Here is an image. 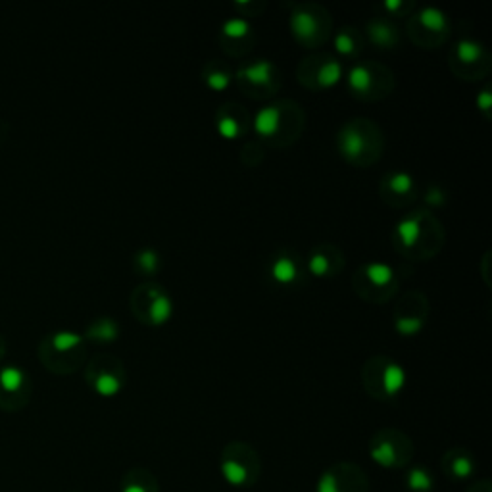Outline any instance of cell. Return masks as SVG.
<instances>
[{"mask_svg":"<svg viewBox=\"0 0 492 492\" xmlns=\"http://www.w3.org/2000/svg\"><path fill=\"white\" fill-rule=\"evenodd\" d=\"M315 492H369V477L360 465L341 462L320 475Z\"/></svg>","mask_w":492,"mask_h":492,"instance_id":"obj_3","label":"cell"},{"mask_svg":"<svg viewBox=\"0 0 492 492\" xmlns=\"http://www.w3.org/2000/svg\"><path fill=\"white\" fill-rule=\"evenodd\" d=\"M229 81H231V77L226 71H212L206 76V83L212 90H226L229 87Z\"/></svg>","mask_w":492,"mask_h":492,"instance_id":"obj_31","label":"cell"},{"mask_svg":"<svg viewBox=\"0 0 492 492\" xmlns=\"http://www.w3.org/2000/svg\"><path fill=\"white\" fill-rule=\"evenodd\" d=\"M406 379L408 377H406V371H404L402 365L389 363L383 369V375H381V389H383L385 397L394 398L397 394H400L404 387H406Z\"/></svg>","mask_w":492,"mask_h":492,"instance_id":"obj_8","label":"cell"},{"mask_svg":"<svg viewBox=\"0 0 492 492\" xmlns=\"http://www.w3.org/2000/svg\"><path fill=\"white\" fill-rule=\"evenodd\" d=\"M369 35H371L373 42L379 45V47H392V45L397 42L394 29L390 28L389 23H385V21H373V23H369Z\"/></svg>","mask_w":492,"mask_h":492,"instance_id":"obj_15","label":"cell"},{"mask_svg":"<svg viewBox=\"0 0 492 492\" xmlns=\"http://www.w3.org/2000/svg\"><path fill=\"white\" fill-rule=\"evenodd\" d=\"M423 327V322L419 317H400L397 322V331L400 335H416Z\"/></svg>","mask_w":492,"mask_h":492,"instance_id":"obj_29","label":"cell"},{"mask_svg":"<svg viewBox=\"0 0 492 492\" xmlns=\"http://www.w3.org/2000/svg\"><path fill=\"white\" fill-rule=\"evenodd\" d=\"M218 131H219V135H221V137L233 141V139H237L240 135L239 122H237V119H235V117H231V116L219 117Z\"/></svg>","mask_w":492,"mask_h":492,"instance_id":"obj_26","label":"cell"},{"mask_svg":"<svg viewBox=\"0 0 492 492\" xmlns=\"http://www.w3.org/2000/svg\"><path fill=\"white\" fill-rule=\"evenodd\" d=\"M271 277H274L279 285H291L296 277H298V267L288 256H279L277 260L271 264Z\"/></svg>","mask_w":492,"mask_h":492,"instance_id":"obj_11","label":"cell"},{"mask_svg":"<svg viewBox=\"0 0 492 492\" xmlns=\"http://www.w3.org/2000/svg\"><path fill=\"white\" fill-rule=\"evenodd\" d=\"M310 271L315 275V277H325L329 274V258L323 252L312 254L310 258Z\"/></svg>","mask_w":492,"mask_h":492,"instance_id":"obj_30","label":"cell"},{"mask_svg":"<svg viewBox=\"0 0 492 492\" xmlns=\"http://www.w3.org/2000/svg\"><path fill=\"white\" fill-rule=\"evenodd\" d=\"M151 298V322L154 323V325H164L171 317L173 304H171L170 298L162 293H152Z\"/></svg>","mask_w":492,"mask_h":492,"instance_id":"obj_12","label":"cell"},{"mask_svg":"<svg viewBox=\"0 0 492 492\" xmlns=\"http://www.w3.org/2000/svg\"><path fill=\"white\" fill-rule=\"evenodd\" d=\"M348 85L356 93H365L371 87V71L365 66H354L348 71Z\"/></svg>","mask_w":492,"mask_h":492,"instance_id":"obj_21","label":"cell"},{"mask_svg":"<svg viewBox=\"0 0 492 492\" xmlns=\"http://www.w3.org/2000/svg\"><path fill=\"white\" fill-rule=\"evenodd\" d=\"M397 233L406 246H414L421 239V221L419 218H406L397 226Z\"/></svg>","mask_w":492,"mask_h":492,"instance_id":"obj_14","label":"cell"},{"mask_svg":"<svg viewBox=\"0 0 492 492\" xmlns=\"http://www.w3.org/2000/svg\"><path fill=\"white\" fill-rule=\"evenodd\" d=\"M404 485L408 492H433L435 491V475L425 465H411L406 472Z\"/></svg>","mask_w":492,"mask_h":492,"instance_id":"obj_6","label":"cell"},{"mask_svg":"<svg viewBox=\"0 0 492 492\" xmlns=\"http://www.w3.org/2000/svg\"><path fill=\"white\" fill-rule=\"evenodd\" d=\"M291 28L298 39H312L317 31V20L306 10H298L291 16Z\"/></svg>","mask_w":492,"mask_h":492,"instance_id":"obj_10","label":"cell"},{"mask_svg":"<svg viewBox=\"0 0 492 492\" xmlns=\"http://www.w3.org/2000/svg\"><path fill=\"white\" fill-rule=\"evenodd\" d=\"M90 335H95L96 339H100V341H116L117 325L112 322V320H104V322L98 323V325L90 331Z\"/></svg>","mask_w":492,"mask_h":492,"instance_id":"obj_27","label":"cell"},{"mask_svg":"<svg viewBox=\"0 0 492 492\" xmlns=\"http://www.w3.org/2000/svg\"><path fill=\"white\" fill-rule=\"evenodd\" d=\"M335 48L339 54H352V52H354V41H352V37L346 33H339L335 37Z\"/></svg>","mask_w":492,"mask_h":492,"instance_id":"obj_32","label":"cell"},{"mask_svg":"<svg viewBox=\"0 0 492 492\" xmlns=\"http://www.w3.org/2000/svg\"><path fill=\"white\" fill-rule=\"evenodd\" d=\"M281 112L277 106H266L256 112L254 116V129L260 137H271L279 131Z\"/></svg>","mask_w":492,"mask_h":492,"instance_id":"obj_7","label":"cell"},{"mask_svg":"<svg viewBox=\"0 0 492 492\" xmlns=\"http://www.w3.org/2000/svg\"><path fill=\"white\" fill-rule=\"evenodd\" d=\"M456 52H458V58L464 62V64H473V62H477L479 58H481L483 48H481L479 42L472 41V39H464V41L458 42Z\"/></svg>","mask_w":492,"mask_h":492,"instance_id":"obj_22","label":"cell"},{"mask_svg":"<svg viewBox=\"0 0 492 492\" xmlns=\"http://www.w3.org/2000/svg\"><path fill=\"white\" fill-rule=\"evenodd\" d=\"M81 342V336L74 333V331H60L52 336V344H54L56 350H71L74 346H77Z\"/></svg>","mask_w":492,"mask_h":492,"instance_id":"obj_23","label":"cell"},{"mask_svg":"<svg viewBox=\"0 0 492 492\" xmlns=\"http://www.w3.org/2000/svg\"><path fill=\"white\" fill-rule=\"evenodd\" d=\"M139 267L143 269L144 274H154L158 269V264H160V256L154 250H143L139 254Z\"/></svg>","mask_w":492,"mask_h":492,"instance_id":"obj_28","label":"cell"},{"mask_svg":"<svg viewBox=\"0 0 492 492\" xmlns=\"http://www.w3.org/2000/svg\"><path fill=\"white\" fill-rule=\"evenodd\" d=\"M414 445L398 430H381L369 443V458L383 469H404L411 462Z\"/></svg>","mask_w":492,"mask_h":492,"instance_id":"obj_2","label":"cell"},{"mask_svg":"<svg viewBox=\"0 0 492 492\" xmlns=\"http://www.w3.org/2000/svg\"><path fill=\"white\" fill-rule=\"evenodd\" d=\"M0 385L8 392H16L23 385V371L16 365H4L0 369Z\"/></svg>","mask_w":492,"mask_h":492,"instance_id":"obj_20","label":"cell"},{"mask_svg":"<svg viewBox=\"0 0 492 492\" xmlns=\"http://www.w3.org/2000/svg\"><path fill=\"white\" fill-rule=\"evenodd\" d=\"M417 20H419V23H421L425 29H429V31H443L446 25L445 14H443L438 8L433 6L423 8V10L419 12V16H417Z\"/></svg>","mask_w":492,"mask_h":492,"instance_id":"obj_19","label":"cell"},{"mask_svg":"<svg viewBox=\"0 0 492 492\" xmlns=\"http://www.w3.org/2000/svg\"><path fill=\"white\" fill-rule=\"evenodd\" d=\"M440 465H443V472L452 481H467L475 475V469H477V462L472 456V452L462 450V448L446 452L440 459Z\"/></svg>","mask_w":492,"mask_h":492,"instance_id":"obj_4","label":"cell"},{"mask_svg":"<svg viewBox=\"0 0 492 492\" xmlns=\"http://www.w3.org/2000/svg\"><path fill=\"white\" fill-rule=\"evenodd\" d=\"M342 77V68L339 62L329 60L327 64H323L320 71H317V83L322 85L323 89H331L335 87L336 83L341 81Z\"/></svg>","mask_w":492,"mask_h":492,"instance_id":"obj_17","label":"cell"},{"mask_svg":"<svg viewBox=\"0 0 492 492\" xmlns=\"http://www.w3.org/2000/svg\"><path fill=\"white\" fill-rule=\"evenodd\" d=\"M411 187H414V181H411V177L408 175V173L398 171V173H392V175H390L389 189L392 192H397V194H406V192L411 191Z\"/></svg>","mask_w":492,"mask_h":492,"instance_id":"obj_24","label":"cell"},{"mask_svg":"<svg viewBox=\"0 0 492 492\" xmlns=\"http://www.w3.org/2000/svg\"><path fill=\"white\" fill-rule=\"evenodd\" d=\"M365 275L368 279L375 285V287H385L389 285L392 277H394V271L389 264H381V262H373V264H368L365 266Z\"/></svg>","mask_w":492,"mask_h":492,"instance_id":"obj_16","label":"cell"},{"mask_svg":"<svg viewBox=\"0 0 492 492\" xmlns=\"http://www.w3.org/2000/svg\"><path fill=\"white\" fill-rule=\"evenodd\" d=\"M219 472L233 488H252L262 475L260 456L246 443H231L221 452Z\"/></svg>","mask_w":492,"mask_h":492,"instance_id":"obj_1","label":"cell"},{"mask_svg":"<svg viewBox=\"0 0 492 492\" xmlns=\"http://www.w3.org/2000/svg\"><path fill=\"white\" fill-rule=\"evenodd\" d=\"M119 492H160V481L146 467H133L122 477Z\"/></svg>","mask_w":492,"mask_h":492,"instance_id":"obj_5","label":"cell"},{"mask_svg":"<svg viewBox=\"0 0 492 492\" xmlns=\"http://www.w3.org/2000/svg\"><path fill=\"white\" fill-rule=\"evenodd\" d=\"M491 104H492L491 90H483V93L477 96V106L483 110V112H488V110H491Z\"/></svg>","mask_w":492,"mask_h":492,"instance_id":"obj_35","label":"cell"},{"mask_svg":"<svg viewBox=\"0 0 492 492\" xmlns=\"http://www.w3.org/2000/svg\"><path fill=\"white\" fill-rule=\"evenodd\" d=\"M221 29L231 39H242L250 31V23L246 20H227Z\"/></svg>","mask_w":492,"mask_h":492,"instance_id":"obj_25","label":"cell"},{"mask_svg":"<svg viewBox=\"0 0 492 492\" xmlns=\"http://www.w3.org/2000/svg\"><path fill=\"white\" fill-rule=\"evenodd\" d=\"M400 6H402L400 0H385V8H387V10H398Z\"/></svg>","mask_w":492,"mask_h":492,"instance_id":"obj_36","label":"cell"},{"mask_svg":"<svg viewBox=\"0 0 492 492\" xmlns=\"http://www.w3.org/2000/svg\"><path fill=\"white\" fill-rule=\"evenodd\" d=\"M427 202H429L430 206H440L443 202H445V194H443V191H440V189L433 187V189H429V191H427Z\"/></svg>","mask_w":492,"mask_h":492,"instance_id":"obj_34","label":"cell"},{"mask_svg":"<svg viewBox=\"0 0 492 492\" xmlns=\"http://www.w3.org/2000/svg\"><path fill=\"white\" fill-rule=\"evenodd\" d=\"M365 148V139L358 129L354 127H346L341 133V151L348 158L360 156Z\"/></svg>","mask_w":492,"mask_h":492,"instance_id":"obj_13","label":"cell"},{"mask_svg":"<svg viewBox=\"0 0 492 492\" xmlns=\"http://www.w3.org/2000/svg\"><path fill=\"white\" fill-rule=\"evenodd\" d=\"M95 390L100 397H116L117 392L122 390V381H119L114 373L102 371V373L95 379Z\"/></svg>","mask_w":492,"mask_h":492,"instance_id":"obj_18","label":"cell"},{"mask_svg":"<svg viewBox=\"0 0 492 492\" xmlns=\"http://www.w3.org/2000/svg\"><path fill=\"white\" fill-rule=\"evenodd\" d=\"M465 492H492V485L488 479H479L473 485L465 488Z\"/></svg>","mask_w":492,"mask_h":492,"instance_id":"obj_33","label":"cell"},{"mask_svg":"<svg viewBox=\"0 0 492 492\" xmlns=\"http://www.w3.org/2000/svg\"><path fill=\"white\" fill-rule=\"evenodd\" d=\"M271 74H274V66H271V62L267 60H258L248 68L239 69L240 79L252 83V85H260V87L271 83Z\"/></svg>","mask_w":492,"mask_h":492,"instance_id":"obj_9","label":"cell"}]
</instances>
